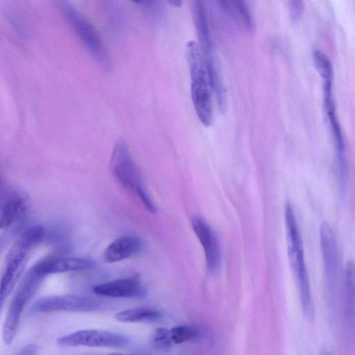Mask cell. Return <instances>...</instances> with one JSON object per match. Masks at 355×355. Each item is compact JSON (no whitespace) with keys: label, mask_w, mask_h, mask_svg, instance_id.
Wrapping results in <instances>:
<instances>
[{"label":"cell","mask_w":355,"mask_h":355,"mask_svg":"<svg viewBox=\"0 0 355 355\" xmlns=\"http://www.w3.org/2000/svg\"><path fill=\"white\" fill-rule=\"evenodd\" d=\"M186 47L193 105L199 121L203 125L208 127L213 121V92L208 58L199 43L189 41Z\"/></svg>","instance_id":"1"},{"label":"cell","mask_w":355,"mask_h":355,"mask_svg":"<svg viewBox=\"0 0 355 355\" xmlns=\"http://www.w3.org/2000/svg\"><path fill=\"white\" fill-rule=\"evenodd\" d=\"M284 215L290 264L300 290L303 313L306 317H311L313 314V304L304 262L302 241L296 218L290 203L285 206Z\"/></svg>","instance_id":"2"},{"label":"cell","mask_w":355,"mask_h":355,"mask_svg":"<svg viewBox=\"0 0 355 355\" xmlns=\"http://www.w3.org/2000/svg\"><path fill=\"white\" fill-rule=\"evenodd\" d=\"M110 168L119 184L135 194L148 211L156 213L155 205L146 190L141 171L124 141H120L114 146L110 157Z\"/></svg>","instance_id":"3"},{"label":"cell","mask_w":355,"mask_h":355,"mask_svg":"<svg viewBox=\"0 0 355 355\" xmlns=\"http://www.w3.org/2000/svg\"><path fill=\"white\" fill-rule=\"evenodd\" d=\"M43 278L33 268L25 275L10 304L3 325L2 338L6 345L11 344L15 339L23 310Z\"/></svg>","instance_id":"4"},{"label":"cell","mask_w":355,"mask_h":355,"mask_svg":"<svg viewBox=\"0 0 355 355\" xmlns=\"http://www.w3.org/2000/svg\"><path fill=\"white\" fill-rule=\"evenodd\" d=\"M320 241L322 254L327 288L332 302L336 300L339 284V259L334 232L327 223L320 227Z\"/></svg>","instance_id":"5"},{"label":"cell","mask_w":355,"mask_h":355,"mask_svg":"<svg viewBox=\"0 0 355 355\" xmlns=\"http://www.w3.org/2000/svg\"><path fill=\"white\" fill-rule=\"evenodd\" d=\"M99 306L97 300L85 296L54 295L38 299L32 306L31 313H43L60 311L85 312L96 310Z\"/></svg>","instance_id":"6"},{"label":"cell","mask_w":355,"mask_h":355,"mask_svg":"<svg viewBox=\"0 0 355 355\" xmlns=\"http://www.w3.org/2000/svg\"><path fill=\"white\" fill-rule=\"evenodd\" d=\"M128 343L125 336L116 333L96 329L80 330L58 338L62 347H92L119 348Z\"/></svg>","instance_id":"7"},{"label":"cell","mask_w":355,"mask_h":355,"mask_svg":"<svg viewBox=\"0 0 355 355\" xmlns=\"http://www.w3.org/2000/svg\"><path fill=\"white\" fill-rule=\"evenodd\" d=\"M62 7L68 21L84 45L96 59L106 62L105 49L92 25L68 2L64 1Z\"/></svg>","instance_id":"8"},{"label":"cell","mask_w":355,"mask_h":355,"mask_svg":"<svg viewBox=\"0 0 355 355\" xmlns=\"http://www.w3.org/2000/svg\"><path fill=\"white\" fill-rule=\"evenodd\" d=\"M31 209L28 194L17 187L0 193V229H6L26 216Z\"/></svg>","instance_id":"9"},{"label":"cell","mask_w":355,"mask_h":355,"mask_svg":"<svg viewBox=\"0 0 355 355\" xmlns=\"http://www.w3.org/2000/svg\"><path fill=\"white\" fill-rule=\"evenodd\" d=\"M31 250L17 240L6 257V267L0 279V308L10 295L25 267Z\"/></svg>","instance_id":"10"},{"label":"cell","mask_w":355,"mask_h":355,"mask_svg":"<svg viewBox=\"0 0 355 355\" xmlns=\"http://www.w3.org/2000/svg\"><path fill=\"white\" fill-rule=\"evenodd\" d=\"M192 229L202 246L207 268L217 270L220 263V243L215 232L202 218L194 216L191 220Z\"/></svg>","instance_id":"11"},{"label":"cell","mask_w":355,"mask_h":355,"mask_svg":"<svg viewBox=\"0 0 355 355\" xmlns=\"http://www.w3.org/2000/svg\"><path fill=\"white\" fill-rule=\"evenodd\" d=\"M324 101L336 146L337 168L340 184L341 187H343L347 182L348 174L345 143L341 129L337 119L332 95L324 96Z\"/></svg>","instance_id":"12"},{"label":"cell","mask_w":355,"mask_h":355,"mask_svg":"<svg viewBox=\"0 0 355 355\" xmlns=\"http://www.w3.org/2000/svg\"><path fill=\"white\" fill-rule=\"evenodd\" d=\"M94 293L110 297H143L146 291L138 278L125 277L96 285Z\"/></svg>","instance_id":"13"},{"label":"cell","mask_w":355,"mask_h":355,"mask_svg":"<svg viewBox=\"0 0 355 355\" xmlns=\"http://www.w3.org/2000/svg\"><path fill=\"white\" fill-rule=\"evenodd\" d=\"M93 260L73 257H48L37 262L33 267L44 277L49 274L83 270L92 268Z\"/></svg>","instance_id":"14"},{"label":"cell","mask_w":355,"mask_h":355,"mask_svg":"<svg viewBox=\"0 0 355 355\" xmlns=\"http://www.w3.org/2000/svg\"><path fill=\"white\" fill-rule=\"evenodd\" d=\"M141 240L135 236H123L114 240L104 250L103 259L114 263L131 257L141 249Z\"/></svg>","instance_id":"15"},{"label":"cell","mask_w":355,"mask_h":355,"mask_svg":"<svg viewBox=\"0 0 355 355\" xmlns=\"http://www.w3.org/2000/svg\"><path fill=\"white\" fill-rule=\"evenodd\" d=\"M162 313L153 308L135 307L123 310L115 315V318L124 322H154L162 318Z\"/></svg>","instance_id":"16"},{"label":"cell","mask_w":355,"mask_h":355,"mask_svg":"<svg viewBox=\"0 0 355 355\" xmlns=\"http://www.w3.org/2000/svg\"><path fill=\"white\" fill-rule=\"evenodd\" d=\"M345 313L347 321H354V265L349 261L346 264L345 278Z\"/></svg>","instance_id":"17"},{"label":"cell","mask_w":355,"mask_h":355,"mask_svg":"<svg viewBox=\"0 0 355 355\" xmlns=\"http://www.w3.org/2000/svg\"><path fill=\"white\" fill-rule=\"evenodd\" d=\"M200 330L191 325H180L169 329V336L173 344H181L198 338Z\"/></svg>","instance_id":"18"},{"label":"cell","mask_w":355,"mask_h":355,"mask_svg":"<svg viewBox=\"0 0 355 355\" xmlns=\"http://www.w3.org/2000/svg\"><path fill=\"white\" fill-rule=\"evenodd\" d=\"M313 60L317 71L322 80H332L333 67L328 56L320 50H314Z\"/></svg>","instance_id":"19"},{"label":"cell","mask_w":355,"mask_h":355,"mask_svg":"<svg viewBox=\"0 0 355 355\" xmlns=\"http://www.w3.org/2000/svg\"><path fill=\"white\" fill-rule=\"evenodd\" d=\"M152 343L157 349H168L173 345L170 336L169 329L166 328L157 329L152 337Z\"/></svg>","instance_id":"20"},{"label":"cell","mask_w":355,"mask_h":355,"mask_svg":"<svg viewBox=\"0 0 355 355\" xmlns=\"http://www.w3.org/2000/svg\"><path fill=\"white\" fill-rule=\"evenodd\" d=\"M304 0H288L290 15L293 20L300 17L304 8Z\"/></svg>","instance_id":"21"},{"label":"cell","mask_w":355,"mask_h":355,"mask_svg":"<svg viewBox=\"0 0 355 355\" xmlns=\"http://www.w3.org/2000/svg\"><path fill=\"white\" fill-rule=\"evenodd\" d=\"M37 346L34 345H29L26 346V347L23 348L20 354H35L37 353Z\"/></svg>","instance_id":"22"},{"label":"cell","mask_w":355,"mask_h":355,"mask_svg":"<svg viewBox=\"0 0 355 355\" xmlns=\"http://www.w3.org/2000/svg\"><path fill=\"white\" fill-rule=\"evenodd\" d=\"M167 1L173 7L179 8L182 5L183 0H167Z\"/></svg>","instance_id":"23"},{"label":"cell","mask_w":355,"mask_h":355,"mask_svg":"<svg viewBox=\"0 0 355 355\" xmlns=\"http://www.w3.org/2000/svg\"><path fill=\"white\" fill-rule=\"evenodd\" d=\"M131 1H133L134 3H137L141 2L142 0H131Z\"/></svg>","instance_id":"24"},{"label":"cell","mask_w":355,"mask_h":355,"mask_svg":"<svg viewBox=\"0 0 355 355\" xmlns=\"http://www.w3.org/2000/svg\"><path fill=\"white\" fill-rule=\"evenodd\" d=\"M1 174H0V187H1Z\"/></svg>","instance_id":"25"}]
</instances>
